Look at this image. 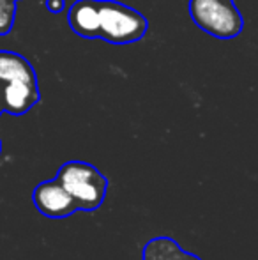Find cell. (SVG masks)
Listing matches in <instances>:
<instances>
[{
  "label": "cell",
  "mask_w": 258,
  "mask_h": 260,
  "mask_svg": "<svg viewBox=\"0 0 258 260\" xmlns=\"http://www.w3.org/2000/svg\"><path fill=\"white\" fill-rule=\"evenodd\" d=\"M57 181L75 199L80 211H96L106 199L108 179L85 161H67L57 172Z\"/></svg>",
  "instance_id": "6da1fadb"
},
{
  "label": "cell",
  "mask_w": 258,
  "mask_h": 260,
  "mask_svg": "<svg viewBox=\"0 0 258 260\" xmlns=\"http://www.w3.org/2000/svg\"><path fill=\"white\" fill-rule=\"evenodd\" d=\"M99 38L112 45L140 41L149 28L147 18L133 7L115 0H99Z\"/></svg>",
  "instance_id": "7a4b0ae2"
},
{
  "label": "cell",
  "mask_w": 258,
  "mask_h": 260,
  "mask_svg": "<svg viewBox=\"0 0 258 260\" xmlns=\"http://www.w3.org/2000/svg\"><path fill=\"white\" fill-rule=\"evenodd\" d=\"M195 25L217 39H234L242 32L244 21L234 0H190Z\"/></svg>",
  "instance_id": "3957f363"
},
{
  "label": "cell",
  "mask_w": 258,
  "mask_h": 260,
  "mask_svg": "<svg viewBox=\"0 0 258 260\" xmlns=\"http://www.w3.org/2000/svg\"><path fill=\"white\" fill-rule=\"evenodd\" d=\"M32 200H34V206L38 207V211L48 218H67V216L75 214L76 211H80L75 199L65 191V188L57 179L35 186L34 193H32Z\"/></svg>",
  "instance_id": "277c9868"
},
{
  "label": "cell",
  "mask_w": 258,
  "mask_h": 260,
  "mask_svg": "<svg viewBox=\"0 0 258 260\" xmlns=\"http://www.w3.org/2000/svg\"><path fill=\"white\" fill-rule=\"evenodd\" d=\"M67 21L75 34L87 39L99 38V0H78V2H75L69 9Z\"/></svg>",
  "instance_id": "5b68a950"
},
{
  "label": "cell",
  "mask_w": 258,
  "mask_h": 260,
  "mask_svg": "<svg viewBox=\"0 0 258 260\" xmlns=\"http://www.w3.org/2000/svg\"><path fill=\"white\" fill-rule=\"evenodd\" d=\"M0 100L4 110L13 115H23L39 101L38 83L32 82H11L4 83L0 89Z\"/></svg>",
  "instance_id": "8992f818"
},
{
  "label": "cell",
  "mask_w": 258,
  "mask_h": 260,
  "mask_svg": "<svg viewBox=\"0 0 258 260\" xmlns=\"http://www.w3.org/2000/svg\"><path fill=\"white\" fill-rule=\"evenodd\" d=\"M11 82H35L32 66L21 55L13 52H0V85Z\"/></svg>",
  "instance_id": "52a82bcc"
},
{
  "label": "cell",
  "mask_w": 258,
  "mask_h": 260,
  "mask_svg": "<svg viewBox=\"0 0 258 260\" xmlns=\"http://www.w3.org/2000/svg\"><path fill=\"white\" fill-rule=\"evenodd\" d=\"M14 21V6H0V34H7Z\"/></svg>",
  "instance_id": "ba28073f"
},
{
  "label": "cell",
  "mask_w": 258,
  "mask_h": 260,
  "mask_svg": "<svg viewBox=\"0 0 258 260\" xmlns=\"http://www.w3.org/2000/svg\"><path fill=\"white\" fill-rule=\"evenodd\" d=\"M46 7H48V11H52V13L59 14L64 11L65 2L64 0H46Z\"/></svg>",
  "instance_id": "9c48e42d"
},
{
  "label": "cell",
  "mask_w": 258,
  "mask_h": 260,
  "mask_svg": "<svg viewBox=\"0 0 258 260\" xmlns=\"http://www.w3.org/2000/svg\"><path fill=\"white\" fill-rule=\"evenodd\" d=\"M179 260H202V258H200L198 255H195V253H188V251H186V253H184L182 257H180Z\"/></svg>",
  "instance_id": "30bf717a"
},
{
  "label": "cell",
  "mask_w": 258,
  "mask_h": 260,
  "mask_svg": "<svg viewBox=\"0 0 258 260\" xmlns=\"http://www.w3.org/2000/svg\"><path fill=\"white\" fill-rule=\"evenodd\" d=\"M0 6H14V4L13 2H11V0H0Z\"/></svg>",
  "instance_id": "8fae6325"
},
{
  "label": "cell",
  "mask_w": 258,
  "mask_h": 260,
  "mask_svg": "<svg viewBox=\"0 0 258 260\" xmlns=\"http://www.w3.org/2000/svg\"><path fill=\"white\" fill-rule=\"evenodd\" d=\"M2 110H4V106H2V100H0V113H2Z\"/></svg>",
  "instance_id": "7c38bea8"
},
{
  "label": "cell",
  "mask_w": 258,
  "mask_h": 260,
  "mask_svg": "<svg viewBox=\"0 0 258 260\" xmlns=\"http://www.w3.org/2000/svg\"><path fill=\"white\" fill-rule=\"evenodd\" d=\"M0 149H2V147H0Z\"/></svg>",
  "instance_id": "4fadbf2b"
}]
</instances>
